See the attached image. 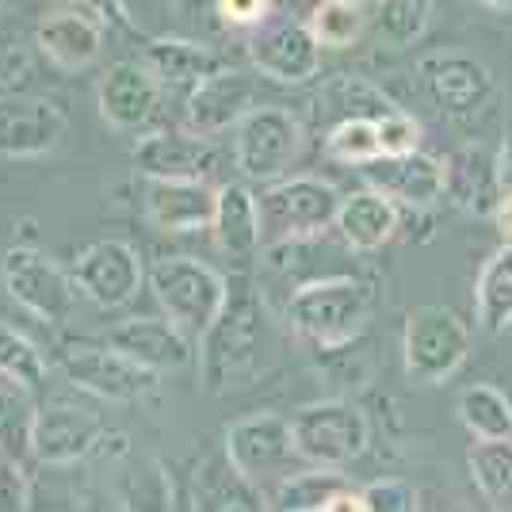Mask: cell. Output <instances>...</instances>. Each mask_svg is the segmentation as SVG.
Returning <instances> with one entry per match:
<instances>
[{"label":"cell","mask_w":512,"mask_h":512,"mask_svg":"<svg viewBox=\"0 0 512 512\" xmlns=\"http://www.w3.org/2000/svg\"><path fill=\"white\" fill-rule=\"evenodd\" d=\"M31 390L20 383H0V455L4 459H27L31 455V440H35V417L39 409L27 398Z\"/></svg>","instance_id":"31"},{"label":"cell","mask_w":512,"mask_h":512,"mask_svg":"<svg viewBox=\"0 0 512 512\" xmlns=\"http://www.w3.org/2000/svg\"><path fill=\"white\" fill-rule=\"evenodd\" d=\"M16 4H23V0H0V8H16Z\"/></svg>","instance_id":"46"},{"label":"cell","mask_w":512,"mask_h":512,"mask_svg":"<svg viewBox=\"0 0 512 512\" xmlns=\"http://www.w3.org/2000/svg\"><path fill=\"white\" fill-rule=\"evenodd\" d=\"M291 432H295L299 459L310 467H348L367 451V440H371L363 409L341 398L302 406L291 417Z\"/></svg>","instance_id":"6"},{"label":"cell","mask_w":512,"mask_h":512,"mask_svg":"<svg viewBox=\"0 0 512 512\" xmlns=\"http://www.w3.org/2000/svg\"><path fill=\"white\" fill-rule=\"evenodd\" d=\"M142 62L165 88H188L192 92L203 77H211L214 69H222V58L211 46L180 39V35H153L142 46Z\"/></svg>","instance_id":"24"},{"label":"cell","mask_w":512,"mask_h":512,"mask_svg":"<svg viewBox=\"0 0 512 512\" xmlns=\"http://www.w3.org/2000/svg\"><path fill=\"white\" fill-rule=\"evenodd\" d=\"M325 153H329L337 165H356V169H363V165H367V161H375V157H383L375 119H367V115H352V119L333 123L329 134H325Z\"/></svg>","instance_id":"34"},{"label":"cell","mask_w":512,"mask_h":512,"mask_svg":"<svg viewBox=\"0 0 512 512\" xmlns=\"http://www.w3.org/2000/svg\"><path fill=\"white\" fill-rule=\"evenodd\" d=\"M69 272L88 302H96L100 310H119L138 295V287L146 279V264L130 241L104 237V241L85 245Z\"/></svg>","instance_id":"11"},{"label":"cell","mask_w":512,"mask_h":512,"mask_svg":"<svg viewBox=\"0 0 512 512\" xmlns=\"http://www.w3.org/2000/svg\"><path fill=\"white\" fill-rule=\"evenodd\" d=\"M490 218H493V226H497V237H501L505 245H512V192H501Z\"/></svg>","instance_id":"43"},{"label":"cell","mask_w":512,"mask_h":512,"mask_svg":"<svg viewBox=\"0 0 512 512\" xmlns=\"http://www.w3.org/2000/svg\"><path fill=\"white\" fill-rule=\"evenodd\" d=\"M65 8H85L96 20H104L107 27H123V31H134V20H130L127 0H58Z\"/></svg>","instance_id":"41"},{"label":"cell","mask_w":512,"mask_h":512,"mask_svg":"<svg viewBox=\"0 0 512 512\" xmlns=\"http://www.w3.org/2000/svg\"><path fill=\"white\" fill-rule=\"evenodd\" d=\"M428 100L448 115H474L493 100V73L478 58L459 50L428 54L417 65Z\"/></svg>","instance_id":"16"},{"label":"cell","mask_w":512,"mask_h":512,"mask_svg":"<svg viewBox=\"0 0 512 512\" xmlns=\"http://www.w3.org/2000/svg\"><path fill=\"white\" fill-rule=\"evenodd\" d=\"M321 50L310 23H272L249 39V62L260 77L279 85H306L321 73Z\"/></svg>","instance_id":"14"},{"label":"cell","mask_w":512,"mask_h":512,"mask_svg":"<svg viewBox=\"0 0 512 512\" xmlns=\"http://www.w3.org/2000/svg\"><path fill=\"white\" fill-rule=\"evenodd\" d=\"M467 467L478 493L493 509H512V436L505 440H474Z\"/></svg>","instance_id":"29"},{"label":"cell","mask_w":512,"mask_h":512,"mask_svg":"<svg viewBox=\"0 0 512 512\" xmlns=\"http://www.w3.org/2000/svg\"><path fill=\"white\" fill-rule=\"evenodd\" d=\"M318 100H325V111L329 107H337L341 111V119H352V115H367V119H383L394 111V100L383 96L379 88L371 85V81H363V77H352V73H341V77H333L329 85L321 88ZM337 119V123H341Z\"/></svg>","instance_id":"33"},{"label":"cell","mask_w":512,"mask_h":512,"mask_svg":"<svg viewBox=\"0 0 512 512\" xmlns=\"http://www.w3.org/2000/svg\"><path fill=\"white\" fill-rule=\"evenodd\" d=\"M478 4H486L493 12H512V0H478Z\"/></svg>","instance_id":"45"},{"label":"cell","mask_w":512,"mask_h":512,"mask_svg":"<svg viewBox=\"0 0 512 512\" xmlns=\"http://www.w3.org/2000/svg\"><path fill=\"white\" fill-rule=\"evenodd\" d=\"M100 440H104V417L96 409L54 402V406L39 409V417H35L31 455L46 467H69V463L85 459Z\"/></svg>","instance_id":"20"},{"label":"cell","mask_w":512,"mask_h":512,"mask_svg":"<svg viewBox=\"0 0 512 512\" xmlns=\"http://www.w3.org/2000/svg\"><path fill=\"white\" fill-rule=\"evenodd\" d=\"M31 509V482L20 459H0V512Z\"/></svg>","instance_id":"39"},{"label":"cell","mask_w":512,"mask_h":512,"mask_svg":"<svg viewBox=\"0 0 512 512\" xmlns=\"http://www.w3.org/2000/svg\"><path fill=\"white\" fill-rule=\"evenodd\" d=\"M344 195L318 176H291V180H272L256 195L260 207V241L272 245H295L310 237L325 234L337 226Z\"/></svg>","instance_id":"2"},{"label":"cell","mask_w":512,"mask_h":512,"mask_svg":"<svg viewBox=\"0 0 512 512\" xmlns=\"http://www.w3.org/2000/svg\"><path fill=\"white\" fill-rule=\"evenodd\" d=\"M448 165V195L459 211L467 214H493L501 199V180H497V157L482 146H463L444 161Z\"/></svg>","instance_id":"26"},{"label":"cell","mask_w":512,"mask_h":512,"mask_svg":"<svg viewBox=\"0 0 512 512\" xmlns=\"http://www.w3.org/2000/svg\"><path fill=\"white\" fill-rule=\"evenodd\" d=\"M0 379L20 383L23 390H39L46 383V360L43 352L23 337L20 329L0 321Z\"/></svg>","instance_id":"35"},{"label":"cell","mask_w":512,"mask_h":512,"mask_svg":"<svg viewBox=\"0 0 512 512\" xmlns=\"http://www.w3.org/2000/svg\"><path fill=\"white\" fill-rule=\"evenodd\" d=\"M172 12L184 23H207L218 16V0H172Z\"/></svg>","instance_id":"42"},{"label":"cell","mask_w":512,"mask_h":512,"mask_svg":"<svg viewBox=\"0 0 512 512\" xmlns=\"http://www.w3.org/2000/svg\"><path fill=\"white\" fill-rule=\"evenodd\" d=\"M497 180H501V192H512V130L497 146Z\"/></svg>","instance_id":"44"},{"label":"cell","mask_w":512,"mask_h":512,"mask_svg":"<svg viewBox=\"0 0 512 512\" xmlns=\"http://www.w3.org/2000/svg\"><path fill=\"white\" fill-rule=\"evenodd\" d=\"M363 505L367 512H413L417 509V490L402 478H383L363 486Z\"/></svg>","instance_id":"38"},{"label":"cell","mask_w":512,"mask_h":512,"mask_svg":"<svg viewBox=\"0 0 512 512\" xmlns=\"http://www.w3.org/2000/svg\"><path fill=\"white\" fill-rule=\"evenodd\" d=\"M65 111L43 96H0V157L31 161L62 146Z\"/></svg>","instance_id":"15"},{"label":"cell","mask_w":512,"mask_h":512,"mask_svg":"<svg viewBox=\"0 0 512 512\" xmlns=\"http://www.w3.org/2000/svg\"><path fill=\"white\" fill-rule=\"evenodd\" d=\"M356 4H379V0H356Z\"/></svg>","instance_id":"47"},{"label":"cell","mask_w":512,"mask_h":512,"mask_svg":"<svg viewBox=\"0 0 512 512\" xmlns=\"http://www.w3.org/2000/svg\"><path fill=\"white\" fill-rule=\"evenodd\" d=\"M256 348H260V310H256V299L249 291H241V295L230 291L226 310L203 333V348H199L203 383L211 386V390H226L253 363Z\"/></svg>","instance_id":"10"},{"label":"cell","mask_w":512,"mask_h":512,"mask_svg":"<svg viewBox=\"0 0 512 512\" xmlns=\"http://www.w3.org/2000/svg\"><path fill=\"white\" fill-rule=\"evenodd\" d=\"M165 85L153 77L146 62H111L96 85L100 119L119 134H146L161 115Z\"/></svg>","instance_id":"12"},{"label":"cell","mask_w":512,"mask_h":512,"mask_svg":"<svg viewBox=\"0 0 512 512\" xmlns=\"http://www.w3.org/2000/svg\"><path fill=\"white\" fill-rule=\"evenodd\" d=\"M272 0H218V20L226 27H260L268 20Z\"/></svg>","instance_id":"40"},{"label":"cell","mask_w":512,"mask_h":512,"mask_svg":"<svg viewBox=\"0 0 512 512\" xmlns=\"http://www.w3.org/2000/svg\"><path fill=\"white\" fill-rule=\"evenodd\" d=\"M432 0H379L375 31L386 46H413L428 31Z\"/></svg>","instance_id":"36"},{"label":"cell","mask_w":512,"mask_h":512,"mask_svg":"<svg viewBox=\"0 0 512 512\" xmlns=\"http://www.w3.org/2000/svg\"><path fill=\"white\" fill-rule=\"evenodd\" d=\"M470 356V329L448 306H417L402 329V360L413 383H448Z\"/></svg>","instance_id":"4"},{"label":"cell","mask_w":512,"mask_h":512,"mask_svg":"<svg viewBox=\"0 0 512 512\" xmlns=\"http://www.w3.org/2000/svg\"><path fill=\"white\" fill-rule=\"evenodd\" d=\"M379 127V146H383V157H398V153H413L421 146V123L406 115L402 107H394L390 115L375 119Z\"/></svg>","instance_id":"37"},{"label":"cell","mask_w":512,"mask_h":512,"mask_svg":"<svg viewBox=\"0 0 512 512\" xmlns=\"http://www.w3.org/2000/svg\"><path fill=\"white\" fill-rule=\"evenodd\" d=\"M291 459H299L295 432L279 413H249L226 428V463L245 486H279L291 474Z\"/></svg>","instance_id":"8"},{"label":"cell","mask_w":512,"mask_h":512,"mask_svg":"<svg viewBox=\"0 0 512 512\" xmlns=\"http://www.w3.org/2000/svg\"><path fill=\"white\" fill-rule=\"evenodd\" d=\"M107 344L119 348L123 356H130L134 363L150 367L157 375H176L184 367L195 363V348H192V333H184L172 318H127L119 321L111 333H107Z\"/></svg>","instance_id":"19"},{"label":"cell","mask_w":512,"mask_h":512,"mask_svg":"<svg viewBox=\"0 0 512 512\" xmlns=\"http://www.w3.org/2000/svg\"><path fill=\"white\" fill-rule=\"evenodd\" d=\"M150 287L161 314L172 318L192 337H203L214 325V318L226 310V299H230L226 276L214 272L211 264L195 260V256H165V260H157L150 268Z\"/></svg>","instance_id":"3"},{"label":"cell","mask_w":512,"mask_h":512,"mask_svg":"<svg viewBox=\"0 0 512 512\" xmlns=\"http://www.w3.org/2000/svg\"><path fill=\"white\" fill-rule=\"evenodd\" d=\"M35 43L50 65H58L65 73H81L104 50V20H96L85 8H65L62 4L58 12L39 20Z\"/></svg>","instance_id":"22"},{"label":"cell","mask_w":512,"mask_h":512,"mask_svg":"<svg viewBox=\"0 0 512 512\" xmlns=\"http://www.w3.org/2000/svg\"><path fill=\"white\" fill-rule=\"evenodd\" d=\"M363 176L371 188H379L398 207H409V211H428L448 195V165L421 150L375 157L363 165Z\"/></svg>","instance_id":"18"},{"label":"cell","mask_w":512,"mask_h":512,"mask_svg":"<svg viewBox=\"0 0 512 512\" xmlns=\"http://www.w3.org/2000/svg\"><path fill=\"white\" fill-rule=\"evenodd\" d=\"M211 234L222 256H230L234 264H245L249 256H256L264 241H260V207H256V195L249 192V184H222L218 188Z\"/></svg>","instance_id":"23"},{"label":"cell","mask_w":512,"mask_h":512,"mask_svg":"<svg viewBox=\"0 0 512 512\" xmlns=\"http://www.w3.org/2000/svg\"><path fill=\"white\" fill-rule=\"evenodd\" d=\"M459 421L474 440H505L512 436V402L505 390L474 383L459 394Z\"/></svg>","instance_id":"30"},{"label":"cell","mask_w":512,"mask_h":512,"mask_svg":"<svg viewBox=\"0 0 512 512\" xmlns=\"http://www.w3.org/2000/svg\"><path fill=\"white\" fill-rule=\"evenodd\" d=\"M302 150V123L287 107L260 104L234 127V165L245 180L272 184L295 165Z\"/></svg>","instance_id":"7"},{"label":"cell","mask_w":512,"mask_h":512,"mask_svg":"<svg viewBox=\"0 0 512 512\" xmlns=\"http://www.w3.org/2000/svg\"><path fill=\"white\" fill-rule=\"evenodd\" d=\"M253 107H260L256 104V77L245 69H234V65H222L188 92L184 127L203 138H214V134L234 130Z\"/></svg>","instance_id":"13"},{"label":"cell","mask_w":512,"mask_h":512,"mask_svg":"<svg viewBox=\"0 0 512 512\" xmlns=\"http://www.w3.org/2000/svg\"><path fill=\"white\" fill-rule=\"evenodd\" d=\"M0 459H4V455H0Z\"/></svg>","instance_id":"48"},{"label":"cell","mask_w":512,"mask_h":512,"mask_svg":"<svg viewBox=\"0 0 512 512\" xmlns=\"http://www.w3.org/2000/svg\"><path fill=\"white\" fill-rule=\"evenodd\" d=\"M367 4L356 0H318L314 12H310V31L325 50H348L363 39L367 31Z\"/></svg>","instance_id":"32"},{"label":"cell","mask_w":512,"mask_h":512,"mask_svg":"<svg viewBox=\"0 0 512 512\" xmlns=\"http://www.w3.org/2000/svg\"><path fill=\"white\" fill-rule=\"evenodd\" d=\"M65 379L111 406H134L161 386V375L134 363L111 344H77L62 356Z\"/></svg>","instance_id":"9"},{"label":"cell","mask_w":512,"mask_h":512,"mask_svg":"<svg viewBox=\"0 0 512 512\" xmlns=\"http://www.w3.org/2000/svg\"><path fill=\"white\" fill-rule=\"evenodd\" d=\"M0 279H4L8 299L23 306L31 318L46 321V325H65L73 318V306H77L73 272H65L62 264L50 260L39 245H20L16 241L4 253Z\"/></svg>","instance_id":"5"},{"label":"cell","mask_w":512,"mask_h":512,"mask_svg":"<svg viewBox=\"0 0 512 512\" xmlns=\"http://www.w3.org/2000/svg\"><path fill=\"white\" fill-rule=\"evenodd\" d=\"M134 169L146 180H211L218 169V153H214L211 138L195 134V130H146L138 138V146L130 153Z\"/></svg>","instance_id":"17"},{"label":"cell","mask_w":512,"mask_h":512,"mask_svg":"<svg viewBox=\"0 0 512 512\" xmlns=\"http://www.w3.org/2000/svg\"><path fill=\"white\" fill-rule=\"evenodd\" d=\"M474 314L486 333L512 329V245L501 241V249L482 264L474 283Z\"/></svg>","instance_id":"27"},{"label":"cell","mask_w":512,"mask_h":512,"mask_svg":"<svg viewBox=\"0 0 512 512\" xmlns=\"http://www.w3.org/2000/svg\"><path fill=\"white\" fill-rule=\"evenodd\" d=\"M352 490V482L341 467H314L302 474H287L272 493V509L279 512H329L341 493Z\"/></svg>","instance_id":"28"},{"label":"cell","mask_w":512,"mask_h":512,"mask_svg":"<svg viewBox=\"0 0 512 512\" xmlns=\"http://www.w3.org/2000/svg\"><path fill=\"white\" fill-rule=\"evenodd\" d=\"M218 188L211 180H146V199L142 211L146 222L165 230V234H192V230H211Z\"/></svg>","instance_id":"21"},{"label":"cell","mask_w":512,"mask_h":512,"mask_svg":"<svg viewBox=\"0 0 512 512\" xmlns=\"http://www.w3.org/2000/svg\"><path fill=\"white\" fill-rule=\"evenodd\" d=\"M337 230L344 245H352L356 253H375L398 234V203L379 188L344 195L341 211H337Z\"/></svg>","instance_id":"25"},{"label":"cell","mask_w":512,"mask_h":512,"mask_svg":"<svg viewBox=\"0 0 512 512\" xmlns=\"http://www.w3.org/2000/svg\"><path fill=\"white\" fill-rule=\"evenodd\" d=\"M375 310V291L352 276L310 279L287 299L291 329L318 348H344L360 337Z\"/></svg>","instance_id":"1"}]
</instances>
